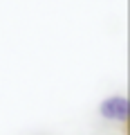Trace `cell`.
I'll use <instances>...</instances> for the list:
<instances>
[{
  "mask_svg": "<svg viewBox=\"0 0 130 135\" xmlns=\"http://www.w3.org/2000/svg\"><path fill=\"white\" fill-rule=\"evenodd\" d=\"M99 117L110 124H128L130 101L126 95H110L99 104Z\"/></svg>",
  "mask_w": 130,
  "mask_h": 135,
  "instance_id": "cell-1",
  "label": "cell"
}]
</instances>
